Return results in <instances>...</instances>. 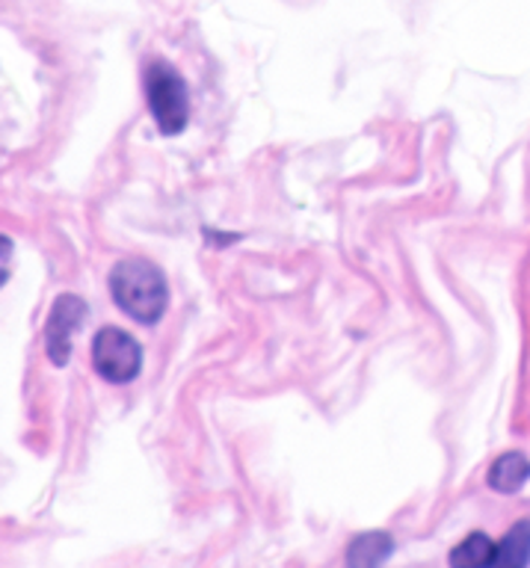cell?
<instances>
[{
    "label": "cell",
    "instance_id": "cell-5",
    "mask_svg": "<svg viewBox=\"0 0 530 568\" xmlns=\"http://www.w3.org/2000/svg\"><path fill=\"white\" fill-rule=\"evenodd\" d=\"M391 554H394V539L389 532H359L347 548V568H382Z\"/></svg>",
    "mask_w": 530,
    "mask_h": 568
},
{
    "label": "cell",
    "instance_id": "cell-1",
    "mask_svg": "<svg viewBox=\"0 0 530 568\" xmlns=\"http://www.w3.org/2000/svg\"><path fill=\"white\" fill-rule=\"evenodd\" d=\"M110 293L116 305L137 323H158L169 305L167 278L146 257H124L110 273Z\"/></svg>",
    "mask_w": 530,
    "mask_h": 568
},
{
    "label": "cell",
    "instance_id": "cell-4",
    "mask_svg": "<svg viewBox=\"0 0 530 568\" xmlns=\"http://www.w3.org/2000/svg\"><path fill=\"white\" fill-rule=\"evenodd\" d=\"M83 320H87V302L74 296V293L57 296L51 317L44 323V349H48V358L57 367L69 364L71 341H74V332L83 326Z\"/></svg>",
    "mask_w": 530,
    "mask_h": 568
},
{
    "label": "cell",
    "instance_id": "cell-6",
    "mask_svg": "<svg viewBox=\"0 0 530 568\" xmlns=\"http://www.w3.org/2000/svg\"><path fill=\"white\" fill-rule=\"evenodd\" d=\"M530 566V518L516 521L496 545V559L489 568H528Z\"/></svg>",
    "mask_w": 530,
    "mask_h": 568
},
{
    "label": "cell",
    "instance_id": "cell-7",
    "mask_svg": "<svg viewBox=\"0 0 530 568\" xmlns=\"http://www.w3.org/2000/svg\"><path fill=\"white\" fill-rule=\"evenodd\" d=\"M530 479V462L524 453H504L489 468V486L501 495H513Z\"/></svg>",
    "mask_w": 530,
    "mask_h": 568
},
{
    "label": "cell",
    "instance_id": "cell-2",
    "mask_svg": "<svg viewBox=\"0 0 530 568\" xmlns=\"http://www.w3.org/2000/svg\"><path fill=\"white\" fill-rule=\"evenodd\" d=\"M146 101L158 122L160 133L176 136L187 128L190 119V95L184 78L167 62H151L146 71Z\"/></svg>",
    "mask_w": 530,
    "mask_h": 568
},
{
    "label": "cell",
    "instance_id": "cell-3",
    "mask_svg": "<svg viewBox=\"0 0 530 568\" xmlns=\"http://www.w3.org/2000/svg\"><path fill=\"white\" fill-rule=\"evenodd\" d=\"M92 364L96 371L113 385H124L140 376L142 349L128 332L116 326L101 328L92 341Z\"/></svg>",
    "mask_w": 530,
    "mask_h": 568
},
{
    "label": "cell",
    "instance_id": "cell-9",
    "mask_svg": "<svg viewBox=\"0 0 530 568\" xmlns=\"http://www.w3.org/2000/svg\"><path fill=\"white\" fill-rule=\"evenodd\" d=\"M9 270H12V240L0 234V284H7Z\"/></svg>",
    "mask_w": 530,
    "mask_h": 568
},
{
    "label": "cell",
    "instance_id": "cell-8",
    "mask_svg": "<svg viewBox=\"0 0 530 568\" xmlns=\"http://www.w3.org/2000/svg\"><path fill=\"white\" fill-rule=\"evenodd\" d=\"M496 559V541L487 532H469L466 539L451 550V568H489Z\"/></svg>",
    "mask_w": 530,
    "mask_h": 568
}]
</instances>
